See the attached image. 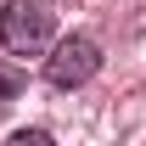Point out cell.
<instances>
[{"instance_id":"6da1fadb","label":"cell","mask_w":146,"mask_h":146,"mask_svg":"<svg viewBox=\"0 0 146 146\" xmlns=\"http://www.w3.org/2000/svg\"><path fill=\"white\" fill-rule=\"evenodd\" d=\"M56 34V6L51 0H6L0 11V45L11 56H39Z\"/></svg>"},{"instance_id":"7a4b0ae2","label":"cell","mask_w":146,"mask_h":146,"mask_svg":"<svg viewBox=\"0 0 146 146\" xmlns=\"http://www.w3.org/2000/svg\"><path fill=\"white\" fill-rule=\"evenodd\" d=\"M96 68H101V45H96L90 34L56 39V51L45 56V79H51L56 90H79V84H90Z\"/></svg>"},{"instance_id":"3957f363","label":"cell","mask_w":146,"mask_h":146,"mask_svg":"<svg viewBox=\"0 0 146 146\" xmlns=\"http://www.w3.org/2000/svg\"><path fill=\"white\" fill-rule=\"evenodd\" d=\"M17 96H23V73L11 68V62H0V112L11 107V101H17Z\"/></svg>"},{"instance_id":"277c9868","label":"cell","mask_w":146,"mask_h":146,"mask_svg":"<svg viewBox=\"0 0 146 146\" xmlns=\"http://www.w3.org/2000/svg\"><path fill=\"white\" fill-rule=\"evenodd\" d=\"M45 141H51L45 129H17V135H11V146H45Z\"/></svg>"}]
</instances>
